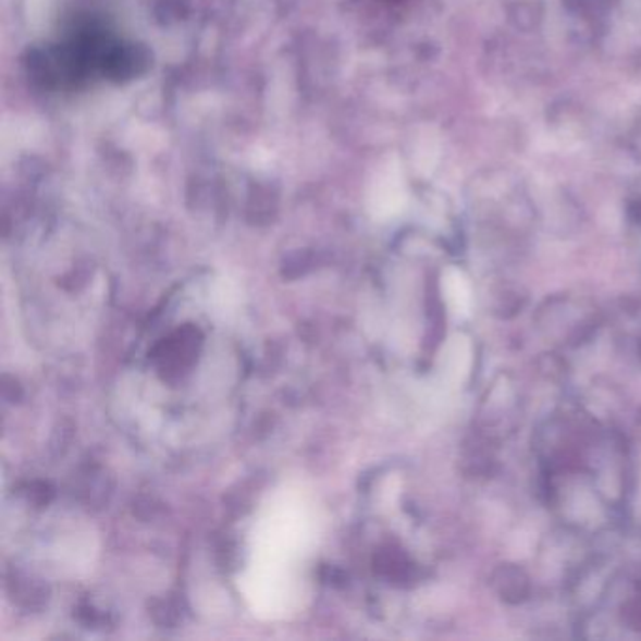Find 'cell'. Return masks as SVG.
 <instances>
[{"instance_id":"1","label":"cell","mask_w":641,"mask_h":641,"mask_svg":"<svg viewBox=\"0 0 641 641\" xmlns=\"http://www.w3.org/2000/svg\"><path fill=\"white\" fill-rule=\"evenodd\" d=\"M310 525L299 504H276L260 525L256 537L262 565L281 566L284 560L296 557L307 545Z\"/></svg>"}]
</instances>
